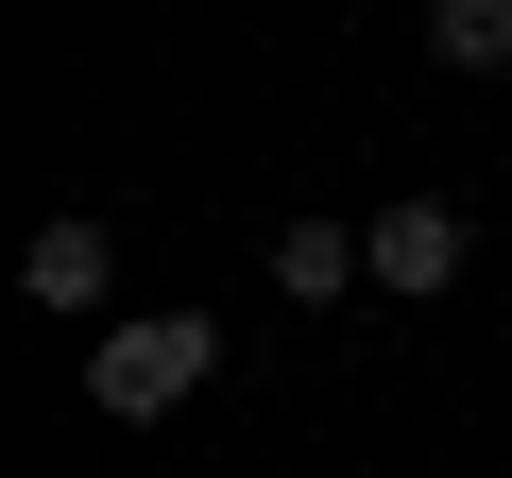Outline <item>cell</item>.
<instances>
[{
    "mask_svg": "<svg viewBox=\"0 0 512 478\" xmlns=\"http://www.w3.org/2000/svg\"><path fill=\"white\" fill-rule=\"evenodd\" d=\"M205 359H222V325H205V308H137V325H103L86 393H103V427H171V410L205 393Z\"/></svg>",
    "mask_w": 512,
    "mask_h": 478,
    "instance_id": "cell-1",
    "label": "cell"
},
{
    "mask_svg": "<svg viewBox=\"0 0 512 478\" xmlns=\"http://www.w3.org/2000/svg\"><path fill=\"white\" fill-rule=\"evenodd\" d=\"M359 239H376V291H393V308L461 291V257H478V239H461V205H376Z\"/></svg>",
    "mask_w": 512,
    "mask_h": 478,
    "instance_id": "cell-2",
    "label": "cell"
},
{
    "mask_svg": "<svg viewBox=\"0 0 512 478\" xmlns=\"http://www.w3.org/2000/svg\"><path fill=\"white\" fill-rule=\"evenodd\" d=\"M103 274H120V239H103L86 205H52V222L18 239V291H35V308H103Z\"/></svg>",
    "mask_w": 512,
    "mask_h": 478,
    "instance_id": "cell-3",
    "label": "cell"
},
{
    "mask_svg": "<svg viewBox=\"0 0 512 478\" xmlns=\"http://www.w3.org/2000/svg\"><path fill=\"white\" fill-rule=\"evenodd\" d=\"M359 274H376V239H359V222H274V291H291V308H342Z\"/></svg>",
    "mask_w": 512,
    "mask_h": 478,
    "instance_id": "cell-4",
    "label": "cell"
},
{
    "mask_svg": "<svg viewBox=\"0 0 512 478\" xmlns=\"http://www.w3.org/2000/svg\"><path fill=\"white\" fill-rule=\"evenodd\" d=\"M427 52H444L461 86H495V69H512V0H427Z\"/></svg>",
    "mask_w": 512,
    "mask_h": 478,
    "instance_id": "cell-5",
    "label": "cell"
}]
</instances>
